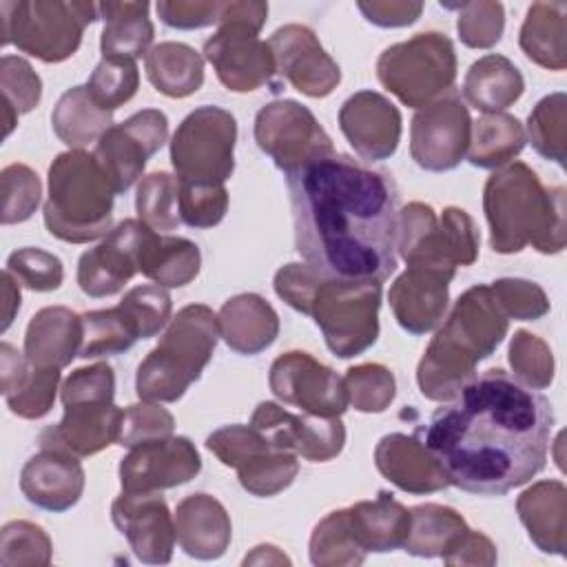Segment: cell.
Here are the masks:
<instances>
[{"mask_svg": "<svg viewBox=\"0 0 567 567\" xmlns=\"http://www.w3.org/2000/svg\"><path fill=\"white\" fill-rule=\"evenodd\" d=\"M551 427L547 396L489 368L436 408L414 434L436 456L450 485L501 496L545 467Z\"/></svg>", "mask_w": 567, "mask_h": 567, "instance_id": "obj_1", "label": "cell"}, {"mask_svg": "<svg viewBox=\"0 0 567 567\" xmlns=\"http://www.w3.org/2000/svg\"><path fill=\"white\" fill-rule=\"evenodd\" d=\"M301 259L332 279L385 281L396 270L399 190L392 175L346 153L286 175Z\"/></svg>", "mask_w": 567, "mask_h": 567, "instance_id": "obj_2", "label": "cell"}, {"mask_svg": "<svg viewBox=\"0 0 567 567\" xmlns=\"http://www.w3.org/2000/svg\"><path fill=\"white\" fill-rule=\"evenodd\" d=\"M272 286L290 308L312 317L334 357L350 359L374 346L381 281L332 279L308 264H286L275 272Z\"/></svg>", "mask_w": 567, "mask_h": 567, "instance_id": "obj_3", "label": "cell"}, {"mask_svg": "<svg viewBox=\"0 0 567 567\" xmlns=\"http://www.w3.org/2000/svg\"><path fill=\"white\" fill-rule=\"evenodd\" d=\"M509 319L487 284L467 288L436 330L416 368V383L430 401H452L505 339Z\"/></svg>", "mask_w": 567, "mask_h": 567, "instance_id": "obj_4", "label": "cell"}, {"mask_svg": "<svg viewBox=\"0 0 567 567\" xmlns=\"http://www.w3.org/2000/svg\"><path fill=\"white\" fill-rule=\"evenodd\" d=\"M483 210L494 252L512 255L532 244L543 255L565 248V188L543 186L523 162L496 168L483 188Z\"/></svg>", "mask_w": 567, "mask_h": 567, "instance_id": "obj_5", "label": "cell"}, {"mask_svg": "<svg viewBox=\"0 0 567 567\" xmlns=\"http://www.w3.org/2000/svg\"><path fill=\"white\" fill-rule=\"evenodd\" d=\"M115 190L93 153L71 148L49 166L47 230L69 244H89L113 228Z\"/></svg>", "mask_w": 567, "mask_h": 567, "instance_id": "obj_6", "label": "cell"}, {"mask_svg": "<svg viewBox=\"0 0 567 567\" xmlns=\"http://www.w3.org/2000/svg\"><path fill=\"white\" fill-rule=\"evenodd\" d=\"M219 341V319L204 303L184 306L159 343L137 365L135 392L140 401L173 403L202 377Z\"/></svg>", "mask_w": 567, "mask_h": 567, "instance_id": "obj_7", "label": "cell"}, {"mask_svg": "<svg viewBox=\"0 0 567 567\" xmlns=\"http://www.w3.org/2000/svg\"><path fill=\"white\" fill-rule=\"evenodd\" d=\"M266 16L268 4L259 0L221 2L217 31L204 42V58L228 91H257L277 73L270 44L257 38Z\"/></svg>", "mask_w": 567, "mask_h": 567, "instance_id": "obj_8", "label": "cell"}, {"mask_svg": "<svg viewBox=\"0 0 567 567\" xmlns=\"http://www.w3.org/2000/svg\"><path fill=\"white\" fill-rule=\"evenodd\" d=\"M100 18L93 2L62 0H4L0 2L2 44L33 55L47 64L71 58L84 29Z\"/></svg>", "mask_w": 567, "mask_h": 567, "instance_id": "obj_9", "label": "cell"}, {"mask_svg": "<svg viewBox=\"0 0 567 567\" xmlns=\"http://www.w3.org/2000/svg\"><path fill=\"white\" fill-rule=\"evenodd\" d=\"M377 78L401 104L423 109L454 84V44L439 31H423L390 44L377 60Z\"/></svg>", "mask_w": 567, "mask_h": 567, "instance_id": "obj_10", "label": "cell"}, {"mask_svg": "<svg viewBox=\"0 0 567 567\" xmlns=\"http://www.w3.org/2000/svg\"><path fill=\"white\" fill-rule=\"evenodd\" d=\"M237 120L221 106L190 111L171 140V164L182 186H224L235 171Z\"/></svg>", "mask_w": 567, "mask_h": 567, "instance_id": "obj_11", "label": "cell"}, {"mask_svg": "<svg viewBox=\"0 0 567 567\" xmlns=\"http://www.w3.org/2000/svg\"><path fill=\"white\" fill-rule=\"evenodd\" d=\"M255 142L279 171L295 173L332 153V140L312 111L297 100H272L255 115Z\"/></svg>", "mask_w": 567, "mask_h": 567, "instance_id": "obj_12", "label": "cell"}, {"mask_svg": "<svg viewBox=\"0 0 567 567\" xmlns=\"http://www.w3.org/2000/svg\"><path fill=\"white\" fill-rule=\"evenodd\" d=\"M472 117L452 86L441 97L416 111L410 124V155L423 171H452L467 155Z\"/></svg>", "mask_w": 567, "mask_h": 567, "instance_id": "obj_13", "label": "cell"}, {"mask_svg": "<svg viewBox=\"0 0 567 567\" xmlns=\"http://www.w3.org/2000/svg\"><path fill=\"white\" fill-rule=\"evenodd\" d=\"M168 117L159 109H142L113 124L95 142V159L115 195H124L144 173L146 162L164 146Z\"/></svg>", "mask_w": 567, "mask_h": 567, "instance_id": "obj_14", "label": "cell"}, {"mask_svg": "<svg viewBox=\"0 0 567 567\" xmlns=\"http://www.w3.org/2000/svg\"><path fill=\"white\" fill-rule=\"evenodd\" d=\"M268 385L281 403L306 414L341 416L348 410L343 377L301 350L284 352L272 361Z\"/></svg>", "mask_w": 567, "mask_h": 567, "instance_id": "obj_15", "label": "cell"}, {"mask_svg": "<svg viewBox=\"0 0 567 567\" xmlns=\"http://www.w3.org/2000/svg\"><path fill=\"white\" fill-rule=\"evenodd\" d=\"M250 425L259 430L270 445L295 452L312 463H323L341 454L346 445V427L339 416L292 414L272 401H261Z\"/></svg>", "mask_w": 567, "mask_h": 567, "instance_id": "obj_16", "label": "cell"}, {"mask_svg": "<svg viewBox=\"0 0 567 567\" xmlns=\"http://www.w3.org/2000/svg\"><path fill=\"white\" fill-rule=\"evenodd\" d=\"M202 470L195 443L168 436L131 447L120 461L122 492H162L193 481Z\"/></svg>", "mask_w": 567, "mask_h": 567, "instance_id": "obj_17", "label": "cell"}, {"mask_svg": "<svg viewBox=\"0 0 567 567\" xmlns=\"http://www.w3.org/2000/svg\"><path fill=\"white\" fill-rule=\"evenodd\" d=\"M111 518L137 560L146 565L171 563L177 538L162 492H122L111 503Z\"/></svg>", "mask_w": 567, "mask_h": 567, "instance_id": "obj_18", "label": "cell"}, {"mask_svg": "<svg viewBox=\"0 0 567 567\" xmlns=\"http://www.w3.org/2000/svg\"><path fill=\"white\" fill-rule=\"evenodd\" d=\"M148 230L140 219H122L95 248L82 252L78 261L80 290L93 299L117 295L140 272L137 252Z\"/></svg>", "mask_w": 567, "mask_h": 567, "instance_id": "obj_19", "label": "cell"}, {"mask_svg": "<svg viewBox=\"0 0 567 567\" xmlns=\"http://www.w3.org/2000/svg\"><path fill=\"white\" fill-rule=\"evenodd\" d=\"M277 75L288 80L299 93L308 97H326L341 82L339 64L326 53L310 27L286 24L268 40Z\"/></svg>", "mask_w": 567, "mask_h": 567, "instance_id": "obj_20", "label": "cell"}, {"mask_svg": "<svg viewBox=\"0 0 567 567\" xmlns=\"http://www.w3.org/2000/svg\"><path fill=\"white\" fill-rule=\"evenodd\" d=\"M64 416L58 425L40 432V447L62 450L73 456H91L117 443L124 410L109 399L62 401Z\"/></svg>", "mask_w": 567, "mask_h": 567, "instance_id": "obj_21", "label": "cell"}, {"mask_svg": "<svg viewBox=\"0 0 567 567\" xmlns=\"http://www.w3.org/2000/svg\"><path fill=\"white\" fill-rule=\"evenodd\" d=\"M339 128L363 162H383L401 140L399 109L377 91H357L339 109Z\"/></svg>", "mask_w": 567, "mask_h": 567, "instance_id": "obj_22", "label": "cell"}, {"mask_svg": "<svg viewBox=\"0 0 567 567\" xmlns=\"http://www.w3.org/2000/svg\"><path fill=\"white\" fill-rule=\"evenodd\" d=\"M452 279L454 277L441 270L408 266L388 292L396 323L410 334H425L434 330L445 319Z\"/></svg>", "mask_w": 567, "mask_h": 567, "instance_id": "obj_23", "label": "cell"}, {"mask_svg": "<svg viewBox=\"0 0 567 567\" xmlns=\"http://www.w3.org/2000/svg\"><path fill=\"white\" fill-rule=\"evenodd\" d=\"M84 470L80 456L62 450L40 447L20 470L22 496L47 512L71 509L84 492Z\"/></svg>", "mask_w": 567, "mask_h": 567, "instance_id": "obj_24", "label": "cell"}, {"mask_svg": "<svg viewBox=\"0 0 567 567\" xmlns=\"http://www.w3.org/2000/svg\"><path fill=\"white\" fill-rule=\"evenodd\" d=\"M374 465L381 476L408 494H434L450 485L445 470L416 434L381 436L374 447Z\"/></svg>", "mask_w": 567, "mask_h": 567, "instance_id": "obj_25", "label": "cell"}, {"mask_svg": "<svg viewBox=\"0 0 567 567\" xmlns=\"http://www.w3.org/2000/svg\"><path fill=\"white\" fill-rule=\"evenodd\" d=\"M177 545L197 560L221 558L230 545L233 525L226 507L210 494L195 492L182 498L173 514Z\"/></svg>", "mask_w": 567, "mask_h": 567, "instance_id": "obj_26", "label": "cell"}, {"mask_svg": "<svg viewBox=\"0 0 567 567\" xmlns=\"http://www.w3.org/2000/svg\"><path fill=\"white\" fill-rule=\"evenodd\" d=\"M60 383V370L29 363L24 352L0 343V390L9 410L20 419H42L51 412Z\"/></svg>", "mask_w": 567, "mask_h": 567, "instance_id": "obj_27", "label": "cell"}, {"mask_svg": "<svg viewBox=\"0 0 567 567\" xmlns=\"http://www.w3.org/2000/svg\"><path fill=\"white\" fill-rule=\"evenodd\" d=\"M84 341L82 315L66 306L38 310L24 332V357L38 368L62 370L80 357Z\"/></svg>", "mask_w": 567, "mask_h": 567, "instance_id": "obj_28", "label": "cell"}, {"mask_svg": "<svg viewBox=\"0 0 567 567\" xmlns=\"http://www.w3.org/2000/svg\"><path fill=\"white\" fill-rule=\"evenodd\" d=\"M396 250L408 266L441 270L450 277L456 275V259L430 204L410 202L399 210Z\"/></svg>", "mask_w": 567, "mask_h": 567, "instance_id": "obj_29", "label": "cell"}, {"mask_svg": "<svg viewBox=\"0 0 567 567\" xmlns=\"http://www.w3.org/2000/svg\"><path fill=\"white\" fill-rule=\"evenodd\" d=\"M219 337L237 354H259L270 348L279 334L275 308L255 292H241L219 308Z\"/></svg>", "mask_w": 567, "mask_h": 567, "instance_id": "obj_30", "label": "cell"}, {"mask_svg": "<svg viewBox=\"0 0 567 567\" xmlns=\"http://www.w3.org/2000/svg\"><path fill=\"white\" fill-rule=\"evenodd\" d=\"M516 512L532 543L545 551L565 556L567 547V487L549 478L527 487L516 498Z\"/></svg>", "mask_w": 567, "mask_h": 567, "instance_id": "obj_31", "label": "cell"}, {"mask_svg": "<svg viewBox=\"0 0 567 567\" xmlns=\"http://www.w3.org/2000/svg\"><path fill=\"white\" fill-rule=\"evenodd\" d=\"M346 516L354 543L365 554L394 551L403 547L410 532V509L385 489L372 501H359L346 507Z\"/></svg>", "mask_w": 567, "mask_h": 567, "instance_id": "obj_32", "label": "cell"}, {"mask_svg": "<svg viewBox=\"0 0 567 567\" xmlns=\"http://www.w3.org/2000/svg\"><path fill=\"white\" fill-rule=\"evenodd\" d=\"M199 248L186 237L148 230L137 252V270L164 288L188 286L199 275Z\"/></svg>", "mask_w": 567, "mask_h": 567, "instance_id": "obj_33", "label": "cell"}, {"mask_svg": "<svg viewBox=\"0 0 567 567\" xmlns=\"http://www.w3.org/2000/svg\"><path fill=\"white\" fill-rule=\"evenodd\" d=\"M148 2H100L97 11L104 20L100 49L102 58L137 60L146 58L155 35L148 18Z\"/></svg>", "mask_w": 567, "mask_h": 567, "instance_id": "obj_34", "label": "cell"}, {"mask_svg": "<svg viewBox=\"0 0 567 567\" xmlns=\"http://www.w3.org/2000/svg\"><path fill=\"white\" fill-rule=\"evenodd\" d=\"M523 73L509 58L498 53H487L478 58L467 69L463 80L465 100L485 115L503 113L523 95Z\"/></svg>", "mask_w": 567, "mask_h": 567, "instance_id": "obj_35", "label": "cell"}, {"mask_svg": "<svg viewBox=\"0 0 567 567\" xmlns=\"http://www.w3.org/2000/svg\"><path fill=\"white\" fill-rule=\"evenodd\" d=\"M518 44L534 64L563 71L567 66V4L534 2L520 27Z\"/></svg>", "mask_w": 567, "mask_h": 567, "instance_id": "obj_36", "label": "cell"}, {"mask_svg": "<svg viewBox=\"0 0 567 567\" xmlns=\"http://www.w3.org/2000/svg\"><path fill=\"white\" fill-rule=\"evenodd\" d=\"M148 82L166 97H188L204 84V58L184 42H159L144 58Z\"/></svg>", "mask_w": 567, "mask_h": 567, "instance_id": "obj_37", "label": "cell"}, {"mask_svg": "<svg viewBox=\"0 0 567 567\" xmlns=\"http://www.w3.org/2000/svg\"><path fill=\"white\" fill-rule=\"evenodd\" d=\"M470 532L465 518L439 503H423L410 507V532L403 549L419 558H436L452 551Z\"/></svg>", "mask_w": 567, "mask_h": 567, "instance_id": "obj_38", "label": "cell"}, {"mask_svg": "<svg viewBox=\"0 0 567 567\" xmlns=\"http://www.w3.org/2000/svg\"><path fill=\"white\" fill-rule=\"evenodd\" d=\"M53 133L71 148L97 142L111 126L113 113L100 109L84 86L66 89L51 113Z\"/></svg>", "mask_w": 567, "mask_h": 567, "instance_id": "obj_39", "label": "cell"}, {"mask_svg": "<svg viewBox=\"0 0 567 567\" xmlns=\"http://www.w3.org/2000/svg\"><path fill=\"white\" fill-rule=\"evenodd\" d=\"M527 135L518 117L509 113H489L472 122L467 159L478 168H501L514 162L525 148Z\"/></svg>", "mask_w": 567, "mask_h": 567, "instance_id": "obj_40", "label": "cell"}, {"mask_svg": "<svg viewBox=\"0 0 567 567\" xmlns=\"http://www.w3.org/2000/svg\"><path fill=\"white\" fill-rule=\"evenodd\" d=\"M82 321H84V341L80 350L82 359L122 354L131 350L140 339L137 328L120 306L84 312Z\"/></svg>", "mask_w": 567, "mask_h": 567, "instance_id": "obj_41", "label": "cell"}, {"mask_svg": "<svg viewBox=\"0 0 567 567\" xmlns=\"http://www.w3.org/2000/svg\"><path fill=\"white\" fill-rule=\"evenodd\" d=\"M239 485L252 496H275L292 485L299 474V461L295 452L268 447L246 458L235 467Z\"/></svg>", "mask_w": 567, "mask_h": 567, "instance_id": "obj_42", "label": "cell"}, {"mask_svg": "<svg viewBox=\"0 0 567 567\" xmlns=\"http://www.w3.org/2000/svg\"><path fill=\"white\" fill-rule=\"evenodd\" d=\"M2 120L4 137L18 124V117L33 111L42 97V80L33 66L20 55H2L0 60Z\"/></svg>", "mask_w": 567, "mask_h": 567, "instance_id": "obj_43", "label": "cell"}, {"mask_svg": "<svg viewBox=\"0 0 567 567\" xmlns=\"http://www.w3.org/2000/svg\"><path fill=\"white\" fill-rule=\"evenodd\" d=\"M135 210L140 221H144L155 233L175 230L182 221L179 215V182L177 177L155 171L137 184Z\"/></svg>", "mask_w": 567, "mask_h": 567, "instance_id": "obj_44", "label": "cell"}, {"mask_svg": "<svg viewBox=\"0 0 567 567\" xmlns=\"http://www.w3.org/2000/svg\"><path fill=\"white\" fill-rule=\"evenodd\" d=\"M308 551L310 563L317 567L361 565L365 560V551L350 534L346 509H334L315 525Z\"/></svg>", "mask_w": 567, "mask_h": 567, "instance_id": "obj_45", "label": "cell"}, {"mask_svg": "<svg viewBox=\"0 0 567 567\" xmlns=\"http://www.w3.org/2000/svg\"><path fill=\"white\" fill-rule=\"evenodd\" d=\"M527 135L534 151L565 166V137H567V97L563 91L545 95L527 117Z\"/></svg>", "mask_w": 567, "mask_h": 567, "instance_id": "obj_46", "label": "cell"}, {"mask_svg": "<svg viewBox=\"0 0 567 567\" xmlns=\"http://www.w3.org/2000/svg\"><path fill=\"white\" fill-rule=\"evenodd\" d=\"M343 385L348 392V405L365 414L385 412L396 394L394 374L381 363H359L348 368Z\"/></svg>", "mask_w": 567, "mask_h": 567, "instance_id": "obj_47", "label": "cell"}, {"mask_svg": "<svg viewBox=\"0 0 567 567\" xmlns=\"http://www.w3.org/2000/svg\"><path fill=\"white\" fill-rule=\"evenodd\" d=\"M140 86V71L133 60L102 58V62L93 69L86 89L93 102L104 111H115L124 106Z\"/></svg>", "mask_w": 567, "mask_h": 567, "instance_id": "obj_48", "label": "cell"}, {"mask_svg": "<svg viewBox=\"0 0 567 567\" xmlns=\"http://www.w3.org/2000/svg\"><path fill=\"white\" fill-rule=\"evenodd\" d=\"M49 534L29 520H11L0 532V563L4 567H44L51 563Z\"/></svg>", "mask_w": 567, "mask_h": 567, "instance_id": "obj_49", "label": "cell"}, {"mask_svg": "<svg viewBox=\"0 0 567 567\" xmlns=\"http://www.w3.org/2000/svg\"><path fill=\"white\" fill-rule=\"evenodd\" d=\"M514 379L532 390H545L554 381V354L549 346L527 330H516L509 343Z\"/></svg>", "mask_w": 567, "mask_h": 567, "instance_id": "obj_50", "label": "cell"}, {"mask_svg": "<svg viewBox=\"0 0 567 567\" xmlns=\"http://www.w3.org/2000/svg\"><path fill=\"white\" fill-rule=\"evenodd\" d=\"M447 9H458L456 31L465 47L489 49L498 44L505 31V9L501 2L472 0L461 4H441Z\"/></svg>", "mask_w": 567, "mask_h": 567, "instance_id": "obj_51", "label": "cell"}, {"mask_svg": "<svg viewBox=\"0 0 567 567\" xmlns=\"http://www.w3.org/2000/svg\"><path fill=\"white\" fill-rule=\"evenodd\" d=\"M2 195V224L27 221L40 206L42 184L33 168L27 164H9L0 173Z\"/></svg>", "mask_w": 567, "mask_h": 567, "instance_id": "obj_52", "label": "cell"}, {"mask_svg": "<svg viewBox=\"0 0 567 567\" xmlns=\"http://www.w3.org/2000/svg\"><path fill=\"white\" fill-rule=\"evenodd\" d=\"M117 306L133 321L140 339L155 337L171 321L173 310L171 295L159 284H142L131 288Z\"/></svg>", "mask_w": 567, "mask_h": 567, "instance_id": "obj_53", "label": "cell"}, {"mask_svg": "<svg viewBox=\"0 0 567 567\" xmlns=\"http://www.w3.org/2000/svg\"><path fill=\"white\" fill-rule=\"evenodd\" d=\"M4 270H9L20 286L35 292L58 290L64 279V266L60 257L33 246L13 250L7 259Z\"/></svg>", "mask_w": 567, "mask_h": 567, "instance_id": "obj_54", "label": "cell"}, {"mask_svg": "<svg viewBox=\"0 0 567 567\" xmlns=\"http://www.w3.org/2000/svg\"><path fill=\"white\" fill-rule=\"evenodd\" d=\"M173 427L175 419L166 408L153 401H140L124 410L117 445L131 450L142 443L168 439L173 436Z\"/></svg>", "mask_w": 567, "mask_h": 567, "instance_id": "obj_55", "label": "cell"}, {"mask_svg": "<svg viewBox=\"0 0 567 567\" xmlns=\"http://www.w3.org/2000/svg\"><path fill=\"white\" fill-rule=\"evenodd\" d=\"M489 288L507 319L534 321L549 312V299L536 281L520 277H503L492 281Z\"/></svg>", "mask_w": 567, "mask_h": 567, "instance_id": "obj_56", "label": "cell"}, {"mask_svg": "<svg viewBox=\"0 0 567 567\" xmlns=\"http://www.w3.org/2000/svg\"><path fill=\"white\" fill-rule=\"evenodd\" d=\"M206 447L226 465V467H237L241 465L246 458L255 456L261 450L275 447L268 443V439L255 430L252 425H241V423H233V425H224L219 430H215L213 434H208L206 439Z\"/></svg>", "mask_w": 567, "mask_h": 567, "instance_id": "obj_57", "label": "cell"}, {"mask_svg": "<svg viewBox=\"0 0 567 567\" xmlns=\"http://www.w3.org/2000/svg\"><path fill=\"white\" fill-rule=\"evenodd\" d=\"M228 210L226 186H182L179 184V215L190 228H213Z\"/></svg>", "mask_w": 567, "mask_h": 567, "instance_id": "obj_58", "label": "cell"}, {"mask_svg": "<svg viewBox=\"0 0 567 567\" xmlns=\"http://www.w3.org/2000/svg\"><path fill=\"white\" fill-rule=\"evenodd\" d=\"M221 2L217 0H162L155 4L159 20L173 29L190 31L217 24Z\"/></svg>", "mask_w": 567, "mask_h": 567, "instance_id": "obj_59", "label": "cell"}, {"mask_svg": "<svg viewBox=\"0 0 567 567\" xmlns=\"http://www.w3.org/2000/svg\"><path fill=\"white\" fill-rule=\"evenodd\" d=\"M357 7L368 22L383 29L414 24L423 11V2H412V0H372V2H359Z\"/></svg>", "mask_w": 567, "mask_h": 567, "instance_id": "obj_60", "label": "cell"}, {"mask_svg": "<svg viewBox=\"0 0 567 567\" xmlns=\"http://www.w3.org/2000/svg\"><path fill=\"white\" fill-rule=\"evenodd\" d=\"M445 565H494L496 563V545L483 534L470 529L461 543L443 556Z\"/></svg>", "mask_w": 567, "mask_h": 567, "instance_id": "obj_61", "label": "cell"}, {"mask_svg": "<svg viewBox=\"0 0 567 567\" xmlns=\"http://www.w3.org/2000/svg\"><path fill=\"white\" fill-rule=\"evenodd\" d=\"M18 310H20V284L9 270H4L2 272V332L11 326Z\"/></svg>", "mask_w": 567, "mask_h": 567, "instance_id": "obj_62", "label": "cell"}, {"mask_svg": "<svg viewBox=\"0 0 567 567\" xmlns=\"http://www.w3.org/2000/svg\"><path fill=\"white\" fill-rule=\"evenodd\" d=\"M290 565V558L279 551V547L275 545H257L246 558L244 565Z\"/></svg>", "mask_w": 567, "mask_h": 567, "instance_id": "obj_63", "label": "cell"}]
</instances>
